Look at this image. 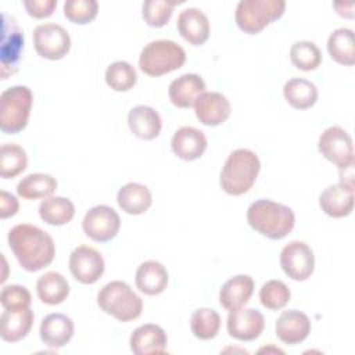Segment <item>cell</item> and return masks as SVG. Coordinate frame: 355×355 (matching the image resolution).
<instances>
[{
  "label": "cell",
  "instance_id": "cell-22",
  "mask_svg": "<svg viewBox=\"0 0 355 355\" xmlns=\"http://www.w3.org/2000/svg\"><path fill=\"white\" fill-rule=\"evenodd\" d=\"M204 92L205 82L201 76L197 73H184L171 82L168 96L173 105L179 108H190Z\"/></svg>",
  "mask_w": 355,
  "mask_h": 355
},
{
  "label": "cell",
  "instance_id": "cell-33",
  "mask_svg": "<svg viewBox=\"0 0 355 355\" xmlns=\"http://www.w3.org/2000/svg\"><path fill=\"white\" fill-rule=\"evenodd\" d=\"M28 157L25 150L15 143H6L0 148V176L3 179L15 178L25 171Z\"/></svg>",
  "mask_w": 355,
  "mask_h": 355
},
{
  "label": "cell",
  "instance_id": "cell-9",
  "mask_svg": "<svg viewBox=\"0 0 355 355\" xmlns=\"http://www.w3.org/2000/svg\"><path fill=\"white\" fill-rule=\"evenodd\" d=\"M320 154L340 169L354 165V144L349 133L340 126H330L322 132L318 143Z\"/></svg>",
  "mask_w": 355,
  "mask_h": 355
},
{
  "label": "cell",
  "instance_id": "cell-11",
  "mask_svg": "<svg viewBox=\"0 0 355 355\" xmlns=\"http://www.w3.org/2000/svg\"><path fill=\"white\" fill-rule=\"evenodd\" d=\"M82 227L89 239L105 243L118 234L121 218L114 208L108 205H96L85 214Z\"/></svg>",
  "mask_w": 355,
  "mask_h": 355
},
{
  "label": "cell",
  "instance_id": "cell-28",
  "mask_svg": "<svg viewBox=\"0 0 355 355\" xmlns=\"http://www.w3.org/2000/svg\"><path fill=\"white\" fill-rule=\"evenodd\" d=\"M37 297L47 305H58L64 302L69 294L68 280L58 272H47L37 279Z\"/></svg>",
  "mask_w": 355,
  "mask_h": 355
},
{
  "label": "cell",
  "instance_id": "cell-6",
  "mask_svg": "<svg viewBox=\"0 0 355 355\" xmlns=\"http://www.w3.org/2000/svg\"><path fill=\"white\" fill-rule=\"evenodd\" d=\"M33 94L28 86H12L0 96V129L3 133L15 135L28 125Z\"/></svg>",
  "mask_w": 355,
  "mask_h": 355
},
{
  "label": "cell",
  "instance_id": "cell-8",
  "mask_svg": "<svg viewBox=\"0 0 355 355\" xmlns=\"http://www.w3.org/2000/svg\"><path fill=\"white\" fill-rule=\"evenodd\" d=\"M24 50V32L19 28L14 17L7 12L1 14V79H7L8 75L17 72V65Z\"/></svg>",
  "mask_w": 355,
  "mask_h": 355
},
{
  "label": "cell",
  "instance_id": "cell-30",
  "mask_svg": "<svg viewBox=\"0 0 355 355\" xmlns=\"http://www.w3.org/2000/svg\"><path fill=\"white\" fill-rule=\"evenodd\" d=\"M283 94L286 101L295 110H308L318 100L315 83L302 78H293L284 83Z\"/></svg>",
  "mask_w": 355,
  "mask_h": 355
},
{
  "label": "cell",
  "instance_id": "cell-3",
  "mask_svg": "<svg viewBox=\"0 0 355 355\" xmlns=\"http://www.w3.org/2000/svg\"><path fill=\"white\" fill-rule=\"evenodd\" d=\"M261 169L258 155L248 148H237L229 154L220 171L219 184L230 196H241L254 186Z\"/></svg>",
  "mask_w": 355,
  "mask_h": 355
},
{
  "label": "cell",
  "instance_id": "cell-18",
  "mask_svg": "<svg viewBox=\"0 0 355 355\" xmlns=\"http://www.w3.org/2000/svg\"><path fill=\"white\" fill-rule=\"evenodd\" d=\"M129 344L132 352L136 355L165 354L168 337L161 326L146 323L133 330Z\"/></svg>",
  "mask_w": 355,
  "mask_h": 355
},
{
  "label": "cell",
  "instance_id": "cell-1",
  "mask_svg": "<svg viewBox=\"0 0 355 355\" xmlns=\"http://www.w3.org/2000/svg\"><path fill=\"white\" fill-rule=\"evenodd\" d=\"M7 240L19 266L26 272H37L54 259L55 244L53 237L35 225H15L8 232Z\"/></svg>",
  "mask_w": 355,
  "mask_h": 355
},
{
  "label": "cell",
  "instance_id": "cell-34",
  "mask_svg": "<svg viewBox=\"0 0 355 355\" xmlns=\"http://www.w3.org/2000/svg\"><path fill=\"white\" fill-rule=\"evenodd\" d=\"M190 329L194 337L200 340H211L219 333L220 316L211 308H200L191 315Z\"/></svg>",
  "mask_w": 355,
  "mask_h": 355
},
{
  "label": "cell",
  "instance_id": "cell-38",
  "mask_svg": "<svg viewBox=\"0 0 355 355\" xmlns=\"http://www.w3.org/2000/svg\"><path fill=\"white\" fill-rule=\"evenodd\" d=\"M175 4L165 0H146L143 3V19L148 26L161 28L171 19Z\"/></svg>",
  "mask_w": 355,
  "mask_h": 355
},
{
  "label": "cell",
  "instance_id": "cell-19",
  "mask_svg": "<svg viewBox=\"0 0 355 355\" xmlns=\"http://www.w3.org/2000/svg\"><path fill=\"white\" fill-rule=\"evenodd\" d=\"M171 147L178 158L194 161L204 154L207 148V137L204 132L197 128L182 126L173 133Z\"/></svg>",
  "mask_w": 355,
  "mask_h": 355
},
{
  "label": "cell",
  "instance_id": "cell-10",
  "mask_svg": "<svg viewBox=\"0 0 355 355\" xmlns=\"http://www.w3.org/2000/svg\"><path fill=\"white\" fill-rule=\"evenodd\" d=\"M36 53L47 60H61L71 49V37L65 28L58 24H42L33 31Z\"/></svg>",
  "mask_w": 355,
  "mask_h": 355
},
{
  "label": "cell",
  "instance_id": "cell-37",
  "mask_svg": "<svg viewBox=\"0 0 355 355\" xmlns=\"http://www.w3.org/2000/svg\"><path fill=\"white\" fill-rule=\"evenodd\" d=\"M291 298L290 288L282 280H269L259 290L261 304L272 311H279L284 308Z\"/></svg>",
  "mask_w": 355,
  "mask_h": 355
},
{
  "label": "cell",
  "instance_id": "cell-4",
  "mask_svg": "<svg viewBox=\"0 0 355 355\" xmlns=\"http://www.w3.org/2000/svg\"><path fill=\"white\" fill-rule=\"evenodd\" d=\"M97 304L103 312L119 322L135 320L143 311L141 298L128 283L121 280L107 283L97 294Z\"/></svg>",
  "mask_w": 355,
  "mask_h": 355
},
{
  "label": "cell",
  "instance_id": "cell-25",
  "mask_svg": "<svg viewBox=\"0 0 355 355\" xmlns=\"http://www.w3.org/2000/svg\"><path fill=\"white\" fill-rule=\"evenodd\" d=\"M33 311L29 308L6 311L0 316V337L7 343H17L28 336L33 324Z\"/></svg>",
  "mask_w": 355,
  "mask_h": 355
},
{
  "label": "cell",
  "instance_id": "cell-23",
  "mask_svg": "<svg viewBox=\"0 0 355 355\" xmlns=\"http://www.w3.org/2000/svg\"><path fill=\"white\" fill-rule=\"evenodd\" d=\"M254 293V280L248 275H237L225 282L219 291L222 308L232 312L243 308Z\"/></svg>",
  "mask_w": 355,
  "mask_h": 355
},
{
  "label": "cell",
  "instance_id": "cell-15",
  "mask_svg": "<svg viewBox=\"0 0 355 355\" xmlns=\"http://www.w3.org/2000/svg\"><path fill=\"white\" fill-rule=\"evenodd\" d=\"M194 112L202 125L218 126L230 116L232 105L222 93L204 92L194 103Z\"/></svg>",
  "mask_w": 355,
  "mask_h": 355
},
{
  "label": "cell",
  "instance_id": "cell-12",
  "mask_svg": "<svg viewBox=\"0 0 355 355\" xmlns=\"http://www.w3.org/2000/svg\"><path fill=\"white\" fill-rule=\"evenodd\" d=\"M280 266L293 280L304 282L313 273L315 255L312 248L304 241H291L280 252Z\"/></svg>",
  "mask_w": 355,
  "mask_h": 355
},
{
  "label": "cell",
  "instance_id": "cell-43",
  "mask_svg": "<svg viewBox=\"0 0 355 355\" xmlns=\"http://www.w3.org/2000/svg\"><path fill=\"white\" fill-rule=\"evenodd\" d=\"M333 7L341 17L352 18L354 17V3H334Z\"/></svg>",
  "mask_w": 355,
  "mask_h": 355
},
{
  "label": "cell",
  "instance_id": "cell-32",
  "mask_svg": "<svg viewBox=\"0 0 355 355\" xmlns=\"http://www.w3.org/2000/svg\"><path fill=\"white\" fill-rule=\"evenodd\" d=\"M57 189V180L47 173H31L22 178L17 186V193L25 200L47 198Z\"/></svg>",
  "mask_w": 355,
  "mask_h": 355
},
{
  "label": "cell",
  "instance_id": "cell-5",
  "mask_svg": "<svg viewBox=\"0 0 355 355\" xmlns=\"http://www.w3.org/2000/svg\"><path fill=\"white\" fill-rule=\"evenodd\" d=\"M186 51L173 40L159 39L146 44L139 57V68L148 76H161L183 67Z\"/></svg>",
  "mask_w": 355,
  "mask_h": 355
},
{
  "label": "cell",
  "instance_id": "cell-31",
  "mask_svg": "<svg viewBox=\"0 0 355 355\" xmlns=\"http://www.w3.org/2000/svg\"><path fill=\"white\" fill-rule=\"evenodd\" d=\"M39 215L47 225L62 226L72 220L75 205L65 197H47L39 205Z\"/></svg>",
  "mask_w": 355,
  "mask_h": 355
},
{
  "label": "cell",
  "instance_id": "cell-27",
  "mask_svg": "<svg viewBox=\"0 0 355 355\" xmlns=\"http://www.w3.org/2000/svg\"><path fill=\"white\" fill-rule=\"evenodd\" d=\"M116 202L123 212L129 215H140L151 207L153 198L147 186L130 182L118 190Z\"/></svg>",
  "mask_w": 355,
  "mask_h": 355
},
{
  "label": "cell",
  "instance_id": "cell-36",
  "mask_svg": "<svg viewBox=\"0 0 355 355\" xmlns=\"http://www.w3.org/2000/svg\"><path fill=\"white\" fill-rule=\"evenodd\" d=\"M105 82L115 92H128L137 82L136 69L126 61H115L105 71Z\"/></svg>",
  "mask_w": 355,
  "mask_h": 355
},
{
  "label": "cell",
  "instance_id": "cell-16",
  "mask_svg": "<svg viewBox=\"0 0 355 355\" xmlns=\"http://www.w3.org/2000/svg\"><path fill=\"white\" fill-rule=\"evenodd\" d=\"M277 338L288 345L302 343L311 333L309 318L297 309H288L282 312L275 324Z\"/></svg>",
  "mask_w": 355,
  "mask_h": 355
},
{
  "label": "cell",
  "instance_id": "cell-7",
  "mask_svg": "<svg viewBox=\"0 0 355 355\" xmlns=\"http://www.w3.org/2000/svg\"><path fill=\"white\" fill-rule=\"evenodd\" d=\"M284 8V0H240L236 7L234 19L243 32L255 35L279 19Z\"/></svg>",
  "mask_w": 355,
  "mask_h": 355
},
{
  "label": "cell",
  "instance_id": "cell-35",
  "mask_svg": "<svg viewBox=\"0 0 355 355\" xmlns=\"http://www.w3.org/2000/svg\"><path fill=\"white\" fill-rule=\"evenodd\" d=\"M290 60L295 68L301 71H312L320 65L322 53L313 42L300 40L291 46Z\"/></svg>",
  "mask_w": 355,
  "mask_h": 355
},
{
  "label": "cell",
  "instance_id": "cell-13",
  "mask_svg": "<svg viewBox=\"0 0 355 355\" xmlns=\"http://www.w3.org/2000/svg\"><path fill=\"white\" fill-rule=\"evenodd\" d=\"M69 270L72 276L83 283L93 284L104 273V259L101 254L89 245L76 247L69 255Z\"/></svg>",
  "mask_w": 355,
  "mask_h": 355
},
{
  "label": "cell",
  "instance_id": "cell-39",
  "mask_svg": "<svg viewBox=\"0 0 355 355\" xmlns=\"http://www.w3.org/2000/svg\"><path fill=\"white\" fill-rule=\"evenodd\" d=\"M98 11L96 0H67L64 3V15L73 24L85 25L93 21Z\"/></svg>",
  "mask_w": 355,
  "mask_h": 355
},
{
  "label": "cell",
  "instance_id": "cell-17",
  "mask_svg": "<svg viewBox=\"0 0 355 355\" xmlns=\"http://www.w3.org/2000/svg\"><path fill=\"white\" fill-rule=\"evenodd\" d=\"M319 205L331 218L348 216L354 209V186L343 182L330 184L322 191Z\"/></svg>",
  "mask_w": 355,
  "mask_h": 355
},
{
  "label": "cell",
  "instance_id": "cell-20",
  "mask_svg": "<svg viewBox=\"0 0 355 355\" xmlns=\"http://www.w3.org/2000/svg\"><path fill=\"white\" fill-rule=\"evenodd\" d=\"M73 330V322L69 316L64 313H50L43 318L39 334L44 345L57 349L71 341Z\"/></svg>",
  "mask_w": 355,
  "mask_h": 355
},
{
  "label": "cell",
  "instance_id": "cell-40",
  "mask_svg": "<svg viewBox=\"0 0 355 355\" xmlns=\"http://www.w3.org/2000/svg\"><path fill=\"white\" fill-rule=\"evenodd\" d=\"M31 293L26 287L19 284H10L3 287L0 294L1 306L6 311H15V309H25L31 306Z\"/></svg>",
  "mask_w": 355,
  "mask_h": 355
},
{
  "label": "cell",
  "instance_id": "cell-2",
  "mask_svg": "<svg viewBox=\"0 0 355 355\" xmlns=\"http://www.w3.org/2000/svg\"><path fill=\"white\" fill-rule=\"evenodd\" d=\"M247 222L259 234L270 240H280L293 230L295 216L290 207L261 198L248 207Z\"/></svg>",
  "mask_w": 355,
  "mask_h": 355
},
{
  "label": "cell",
  "instance_id": "cell-26",
  "mask_svg": "<svg viewBox=\"0 0 355 355\" xmlns=\"http://www.w3.org/2000/svg\"><path fill=\"white\" fill-rule=\"evenodd\" d=\"M136 286L147 295H158L168 286V270L158 261H144L136 270Z\"/></svg>",
  "mask_w": 355,
  "mask_h": 355
},
{
  "label": "cell",
  "instance_id": "cell-21",
  "mask_svg": "<svg viewBox=\"0 0 355 355\" xmlns=\"http://www.w3.org/2000/svg\"><path fill=\"white\" fill-rule=\"evenodd\" d=\"M178 29L182 37L193 46H201L209 37V21L207 15L196 7H189L179 14Z\"/></svg>",
  "mask_w": 355,
  "mask_h": 355
},
{
  "label": "cell",
  "instance_id": "cell-14",
  "mask_svg": "<svg viewBox=\"0 0 355 355\" xmlns=\"http://www.w3.org/2000/svg\"><path fill=\"white\" fill-rule=\"evenodd\" d=\"M226 327L230 337L239 341H252L263 331L265 318L258 309L240 308L229 313Z\"/></svg>",
  "mask_w": 355,
  "mask_h": 355
},
{
  "label": "cell",
  "instance_id": "cell-29",
  "mask_svg": "<svg viewBox=\"0 0 355 355\" xmlns=\"http://www.w3.org/2000/svg\"><path fill=\"white\" fill-rule=\"evenodd\" d=\"M327 51L330 57L341 65L355 64V39L354 31L338 28L333 31L327 39Z\"/></svg>",
  "mask_w": 355,
  "mask_h": 355
},
{
  "label": "cell",
  "instance_id": "cell-41",
  "mask_svg": "<svg viewBox=\"0 0 355 355\" xmlns=\"http://www.w3.org/2000/svg\"><path fill=\"white\" fill-rule=\"evenodd\" d=\"M24 7L33 18L50 17L57 7V0H25Z\"/></svg>",
  "mask_w": 355,
  "mask_h": 355
},
{
  "label": "cell",
  "instance_id": "cell-24",
  "mask_svg": "<svg viewBox=\"0 0 355 355\" xmlns=\"http://www.w3.org/2000/svg\"><path fill=\"white\" fill-rule=\"evenodd\" d=\"M128 125L136 137L153 140L159 135L162 121L153 107L136 105L128 114Z\"/></svg>",
  "mask_w": 355,
  "mask_h": 355
},
{
  "label": "cell",
  "instance_id": "cell-42",
  "mask_svg": "<svg viewBox=\"0 0 355 355\" xmlns=\"http://www.w3.org/2000/svg\"><path fill=\"white\" fill-rule=\"evenodd\" d=\"M18 207H19L18 200L12 194L4 190L0 191V218L1 219L14 216L18 211Z\"/></svg>",
  "mask_w": 355,
  "mask_h": 355
}]
</instances>
